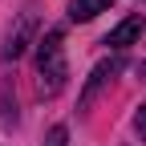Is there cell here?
<instances>
[{
  "label": "cell",
  "mask_w": 146,
  "mask_h": 146,
  "mask_svg": "<svg viewBox=\"0 0 146 146\" xmlns=\"http://www.w3.org/2000/svg\"><path fill=\"white\" fill-rule=\"evenodd\" d=\"M36 85H41V94L53 98V94H61L65 89V77H69V69H65V45H61V33L53 29L45 33L41 41H36Z\"/></svg>",
  "instance_id": "obj_1"
},
{
  "label": "cell",
  "mask_w": 146,
  "mask_h": 146,
  "mask_svg": "<svg viewBox=\"0 0 146 146\" xmlns=\"http://www.w3.org/2000/svg\"><path fill=\"white\" fill-rule=\"evenodd\" d=\"M29 36H33V16L25 12L21 21H16V29L4 36V49H0V61H16L21 53L29 49Z\"/></svg>",
  "instance_id": "obj_2"
},
{
  "label": "cell",
  "mask_w": 146,
  "mask_h": 146,
  "mask_svg": "<svg viewBox=\"0 0 146 146\" xmlns=\"http://www.w3.org/2000/svg\"><path fill=\"white\" fill-rule=\"evenodd\" d=\"M138 36H142V16H126V21L106 36V45L110 49H126V45H134Z\"/></svg>",
  "instance_id": "obj_3"
},
{
  "label": "cell",
  "mask_w": 146,
  "mask_h": 146,
  "mask_svg": "<svg viewBox=\"0 0 146 146\" xmlns=\"http://www.w3.org/2000/svg\"><path fill=\"white\" fill-rule=\"evenodd\" d=\"M114 8V0H69V21H94V16H102V12H110Z\"/></svg>",
  "instance_id": "obj_4"
},
{
  "label": "cell",
  "mask_w": 146,
  "mask_h": 146,
  "mask_svg": "<svg viewBox=\"0 0 146 146\" xmlns=\"http://www.w3.org/2000/svg\"><path fill=\"white\" fill-rule=\"evenodd\" d=\"M65 138H69V130H65V126H53V130H49V138H45V146H65Z\"/></svg>",
  "instance_id": "obj_5"
},
{
  "label": "cell",
  "mask_w": 146,
  "mask_h": 146,
  "mask_svg": "<svg viewBox=\"0 0 146 146\" xmlns=\"http://www.w3.org/2000/svg\"><path fill=\"white\" fill-rule=\"evenodd\" d=\"M134 134H138V138H146V106L134 114Z\"/></svg>",
  "instance_id": "obj_6"
}]
</instances>
